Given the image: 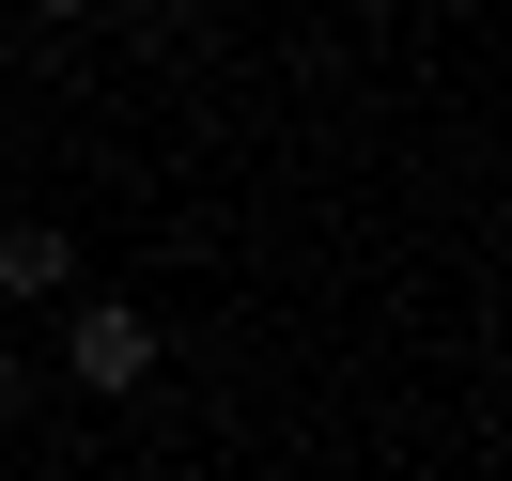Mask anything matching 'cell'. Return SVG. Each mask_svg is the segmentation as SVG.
I'll return each mask as SVG.
<instances>
[{"instance_id": "5", "label": "cell", "mask_w": 512, "mask_h": 481, "mask_svg": "<svg viewBox=\"0 0 512 481\" xmlns=\"http://www.w3.org/2000/svg\"><path fill=\"white\" fill-rule=\"evenodd\" d=\"M32 16H47V32H63V16H94V0H32Z\"/></svg>"}, {"instance_id": "2", "label": "cell", "mask_w": 512, "mask_h": 481, "mask_svg": "<svg viewBox=\"0 0 512 481\" xmlns=\"http://www.w3.org/2000/svg\"><path fill=\"white\" fill-rule=\"evenodd\" d=\"M47 295H78V233L63 218H0V311H47Z\"/></svg>"}, {"instance_id": "3", "label": "cell", "mask_w": 512, "mask_h": 481, "mask_svg": "<svg viewBox=\"0 0 512 481\" xmlns=\"http://www.w3.org/2000/svg\"><path fill=\"white\" fill-rule=\"evenodd\" d=\"M125 32H140V47H187V32H202V0H140Z\"/></svg>"}, {"instance_id": "4", "label": "cell", "mask_w": 512, "mask_h": 481, "mask_svg": "<svg viewBox=\"0 0 512 481\" xmlns=\"http://www.w3.org/2000/svg\"><path fill=\"white\" fill-rule=\"evenodd\" d=\"M16 404H32V357H16V342H0V419H16Z\"/></svg>"}, {"instance_id": "1", "label": "cell", "mask_w": 512, "mask_h": 481, "mask_svg": "<svg viewBox=\"0 0 512 481\" xmlns=\"http://www.w3.org/2000/svg\"><path fill=\"white\" fill-rule=\"evenodd\" d=\"M156 357H171V326L140 311V295H94V280L63 295V373L94 388V404H125V388H156Z\"/></svg>"}]
</instances>
